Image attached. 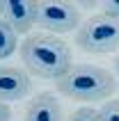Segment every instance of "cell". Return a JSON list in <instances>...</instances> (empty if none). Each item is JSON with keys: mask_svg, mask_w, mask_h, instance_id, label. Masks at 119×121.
Instances as JSON below:
<instances>
[{"mask_svg": "<svg viewBox=\"0 0 119 121\" xmlns=\"http://www.w3.org/2000/svg\"><path fill=\"white\" fill-rule=\"evenodd\" d=\"M21 60L27 75L60 80L73 66L71 64V48L66 41L57 39L46 32L27 34L21 43Z\"/></svg>", "mask_w": 119, "mask_h": 121, "instance_id": "6da1fadb", "label": "cell"}, {"mask_svg": "<svg viewBox=\"0 0 119 121\" xmlns=\"http://www.w3.org/2000/svg\"><path fill=\"white\" fill-rule=\"evenodd\" d=\"M55 87L62 96L71 101L96 103L105 101L117 91V78L110 71L94 64H73L60 80H55Z\"/></svg>", "mask_w": 119, "mask_h": 121, "instance_id": "7a4b0ae2", "label": "cell"}, {"mask_svg": "<svg viewBox=\"0 0 119 121\" xmlns=\"http://www.w3.org/2000/svg\"><path fill=\"white\" fill-rule=\"evenodd\" d=\"M76 43L85 53L103 55L119 50V18L96 14L85 23H80L76 32Z\"/></svg>", "mask_w": 119, "mask_h": 121, "instance_id": "3957f363", "label": "cell"}, {"mask_svg": "<svg viewBox=\"0 0 119 121\" xmlns=\"http://www.w3.org/2000/svg\"><path fill=\"white\" fill-rule=\"evenodd\" d=\"M80 9L69 2H37L34 25L53 34H66L80 27Z\"/></svg>", "mask_w": 119, "mask_h": 121, "instance_id": "277c9868", "label": "cell"}, {"mask_svg": "<svg viewBox=\"0 0 119 121\" xmlns=\"http://www.w3.org/2000/svg\"><path fill=\"white\" fill-rule=\"evenodd\" d=\"M30 91V75L23 69L0 64V103L21 101Z\"/></svg>", "mask_w": 119, "mask_h": 121, "instance_id": "5b68a950", "label": "cell"}, {"mask_svg": "<svg viewBox=\"0 0 119 121\" xmlns=\"http://www.w3.org/2000/svg\"><path fill=\"white\" fill-rule=\"evenodd\" d=\"M37 18V2L27 0H7L5 2V21L12 25L16 34H30Z\"/></svg>", "mask_w": 119, "mask_h": 121, "instance_id": "8992f818", "label": "cell"}, {"mask_svg": "<svg viewBox=\"0 0 119 121\" xmlns=\"http://www.w3.org/2000/svg\"><path fill=\"white\" fill-rule=\"evenodd\" d=\"M25 121H64V112L57 98L44 91L30 101L25 110Z\"/></svg>", "mask_w": 119, "mask_h": 121, "instance_id": "52a82bcc", "label": "cell"}, {"mask_svg": "<svg viewBox=\"0 0 119 121\" xmlns=\"http://www.w3.org/2000/svg\"><path fill=\"white\" fill-rule=\"evenodd\" d=\"M16 37L18 34L12 30V25L5 18H0V60H5L16 50Z\"/></svg>", "mask_w": 119, "mask_h": 121, "instance_id": "ba28073f", "label": "cell"}, {"mask_svg": "<svg viewBox=\"0 0 119 121\" xmlns=\"http://www.w3.org/2000/svg\"><path fill=\"white\" fill-rule=\"evenodd\" d=\"M99 121H119V101H108L99 110Z\"/></svg>", "mask_w": 119, "mask_h": 121, "instance_id": "9c48e42d", "label": "cell"}, {"mask_svg": "<svg viewBox=\"0 0 119 121\" xmlns=\"http://www.w3.org/2000/svg\"><path fill=\"white\" fill-rule=\"evenodd\" d=\"M69 121H99V110L80 108V110H76V112L69 117Z\"/></svg>", "mask_w": 119, "mask_h": 121, "instance_id": "30bf717a", "label": "cell"}, {"mask_svg": "<svg viewBox=\"0 0 119 121\" xmlns=\"http://www.w3.org/2000/svg\"><path fill=\"white\" fill-rule=\"evenodd\" d=\"M105 16H112V18H119V0H110V2H103V12Z\"/></svg>", "mask_w": 119, "mask_h": 121, "instance_id": "8fae6325", "label": "cell"}, {"mask_svg": "<svg viewBox=\"0 0 119 121\" xmlns=\"http://www.w3.org/2000/svg\"><path fill=\"white\" fill-rule=\"evenodd\" d=\"M9 117H12V110H9V105L0 103V121H9Z\"/></svg>", "mask_w": 119, "mask_h": 121, "instance_id": "7c38bea8", "label": "cell"}, {"mask_svg": "<svg viewBox=\"0 0 119 121\" xmlns=\"http://www.w3.org/2000/svg\"><path fill=\"white\" fill-rule=\"evenodd\" d=\"M114 71H117V78H119V57L114 60Z\"/></svg>", "mask_w": 119, "mask_h": 121, "instance_id": "4fadbf2b", "label": "cell"}, {"mask_svg": "<svg viewBox=\"0 0 119 121\" xmlns=\"http://www.w3.org/2000/svg\"><path fill=\"white\" fill-rule=\"evenodd\" d=\"M5 16V2H0V18Z\"/></svg>", "mask_w": 119, "mask_h": 121, "instance_id": "5bb4252c", "label": "cell"}]
</instances>
